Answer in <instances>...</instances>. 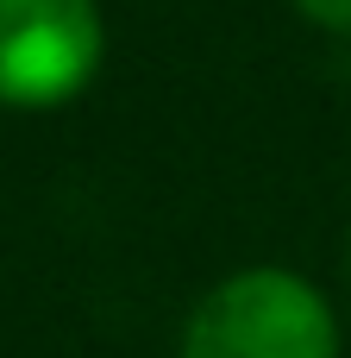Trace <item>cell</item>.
I'll return each mask as SVG.
<instances>
[{"label":"cell","mask_w":351,"mask_h":358,"mask_svg":"<svg viewBox=\"0 0 351 358\" xmlns=\"http://www.w3.org/2000/svg\"><path fill=\"white\" fill-rule=\"evenodd\" d=\"M345 271H351V252H345Z\"/></svg>","instance_id":"obj_4"},{"label":"cell","mask_w":351,"mask_h":358,"mask_svg":"<svg viewBox=\"0 0 351 358\" xmlns=\"http://www.w3.org/2000/svg\"><path fill=\"white\" fill-rule=\"evenodd\" d=\"M176 358H339V315L301 271L251 264L188 308Z\"/></svg>","instance_id":"obj_1"},{"label":"cell","mask_w":351,"mask_h":358,"mask_svg":"<svg viewBox=\"0 0 351 358\" xmlns=\"http://www.w3.org/2000/svg\"><path fill=\"white\" fill-rule=\"evenodd\" d=\"M107 57L94 0H0V107H63Z\"/></svg>","instance_id":"obj_2"},{"label":"cell","mask_w":351,"mask_h":358,"mask_svg":"<svg viewBox=\"0 0 351 358\" xmlns=\"http://www.w3.org/2000/svg\"><path fill=\"white\" fill-rule=\"evenodd\" d=\"M295 13L314 19V25H327V31H345L351 38V0H295Z\"/></svg>","instance_id":"obj_3"}]
</instances>
